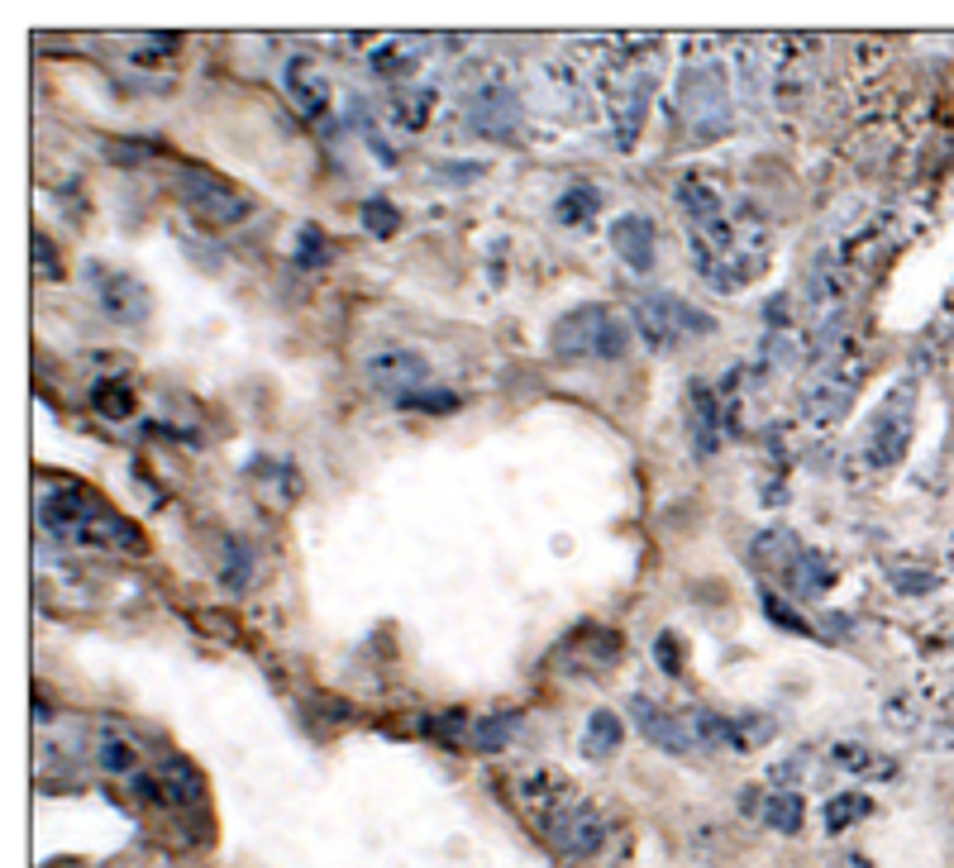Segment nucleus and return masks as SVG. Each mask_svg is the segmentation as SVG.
<instances>
[{"label": "nucleus", "instance_id": "nucleus-1", "mask_svg": "<svg viewBox=\"0 0 954 868\" xmlns=\"http://www.w3.org/2000/svg\"><path fill=\"white\" fill-rule=\"evenodd\" d=\"M630 349V330L626 320L607 305H578L568 311L559 325L549 330V353L554 359H620Z\"/></svg>", "mask_w": 954, "mask_h": 868}, {"label": "nucleus", "instance_id": "nucleus-35", "mask_svg": "<svg viewBox=\"0 0 954 868\" xmlns=\"http://www.w3.org/2000/svg\"><path fill=\"white\" fill-rule=\"evenodd\" d=\"M34 272H39V282H58L62 277V259L53 253V239H34Z\"/></svg>", "mask_w": 954, "mask_h": 868}, {"label": "nucleus", "instance_id": "nucleus-23", "mask_svg": "<svg viewBox=\"0 0 954 868\" xmlns=\"http://www.w3.org/2000/svg\"><path fill=\"white\" fill-rule=\"evenodd\" d=\"M91 406L105 415V421H130L134 415V406H139V396H134V387L130 382H115V377H105V382H95L91 387Z\"/></svg>", "mask_w": 954, "mask_h": 868}, {"label": "nucleus", "instance_id": "nucleus-8", "mask_svg": "<svg viewBox=\"0 0 954 868\" xmlns=\"http://www.w3.org/2000/svg\"><path fill=\"white\" fill-rule=\"evenodd\" d=\"M902 396H906V387H902ZM902 396H887L879 406V415H873V430L864 440V458L873 463V468H893V463L906 454V444H912V411L897 415Z\"/></svg>", "mask_w": 954, "mask_h": 868}, {"label": "nucleus", "instance_id": "nucleus-25", "mask_svg": "<svg viewBox=\"0 0 954 868\" xmlns=\"http://www.w3.org/2000/svg\"><path fill=\"white\" fill-rule=\"evenodd\" d=\"M253 583V549L244 539H225V564H220V587L244 592Z\"/></svg>", "mask_w": 954, "mask_h": 868}, {"label": "nucleus", "instance_id": "nucleus-24", "mask_svg": "<svg viewBox=\"0 0 954 868\" xmlns=\"http://www.w3.org/2000/svg\"><path fill=\"white\" fill-rule=\"evenodd\" d=\"M678 201H682V211L697 220V230H707V224L721 220V201H716V191L702 186L697 176H682L678 182Z\"/></svg>", "mask_w": 954, "mask_h": 868}, {"label": "nucleus", "instance_id": "nucleus-15", "mask_svg": "<svg viewBox=\"0 0 954 868\" xmlns=\"http://www.w3.org/2000/svg\"><path fill=\"white\" fill-rule=\"evenodd\" d=\"M783 587L792 592V597H821V592H831V587H835V568L825 564V558H821L816 549H802V554L788 564Z\"/></svg>", "mask_w": 954, "mask_h": 868}, {"label": "nucleus", "instance_id": "nucleus-12", "mask_svg": "<svg viewBox=\"0 0 954 868\" xmlns=\"http://www.w3.org/2000/svg\"><path fill=\"white\" fill-rule=\"evenodd\" d=\"M468 115H473V130H483V134H491V139H511L516 134V95L506 91V87H483L473 95V105H468Z\"/></svg>", "mask_w": 954, "mask_h": 868}, {"label": "nucleus", "instance_id": "nucleus-5", "mask_svg": "<svg viewBox=\"0 0 954 868\" xmlns=\"http://www.w3.org/2000/svg\"><path fill=\"white\" fill-rule=\"evenodd\" d=\"M91 296L95 305L115 320V325H139V320H149V286H143L139 277H130V272H115V268H101L91 263Z\"/></svg>", "mask_w": 954, "mask_h": 868}, {"label": "nucleus", "instance_id": "nucleus-36", "mask_svg": "<svg viewBox=\"0 0 954 868\" xmlns=\"http://www.w3.org/2000/svg\"><path fill=\"white\" fill-rule=\"evenodd\" d=\"M845 868H873V864H869V859H854V855H850V859H845Z\"/></svg>", "mask_w": 954, "mask_h": 868}, {"label": "nucleus", "instance_id": "nucleus-20", "mask_svg": "<svg viewBox=\"0 0 954 868\" xmlns=\"http://www.w3.org/2000/svg\"><path fill=\"white\" fill-rule=\"evenodd\" d=\"M601 211V196L597 186H568L559 201H554V220L568 224V230H578V224H592Z\"/></svg>", "mask_w": 954, "mask_h": 868}, {"label": "nucleus", "instance_id": "nucleus-4", "mask_svg": "<svg viewBox=\"0 0 954 868\" xmlns=\"http://www.w3.org/2000/svg\"><path fill=\"white\" fill-rule=\"evenodd\" d=\"M682 105L697 124V139H716L730 130V95H725V77L721 68H707V72H688L682 77Z\"/></svg>", "mask_w": 954, "mask_h": 868}, {"label": "nucleus", "instance_id": "nucleus-31", "mask_svg": "<svg viewBox=\"0 0 954 868\" xmlns=\"http://www.w3.org/2000/svg\"><path fill=\"white\" fill-rule=\"evenodd\" d=\"M893 587L902 597H931V592L941 587V577L926 573V568H893Z\"/></svg>", "mask_w": 954, "mask_h": 868}, {"label": "nucleus", "instance_id": "nucleus-19", "mask_svg": "<svg viewBox=\"0 0 954 868\" xmlns=\"http://www.w3.org/2000/svg\"><path fill=\"white\" fill-rule=\"evenodd\" d=\"M802 821H806V807H802V797L792 793V787H773V793L763 797V826H773L783 835H798Z\"/></svg>", "mask_w": 954, "mask_h": 868}, {"label": "nucleus", "instance_id": "nucleus-30", "mask_svg": "<svg viewBox=\"0 0 954 868\" xmlns=\"http://www.w3.org/2000/svg\"><path fill=\"white\" fill-rule=\"evenodd\" d=\"M763 610H769V620L778 625V630H788V635H806V639H811V635H816V630H811V625H806V620L798 616V610H792V606H783V602H778V597H773V592H769V587H763Z\"/></svg>", "mask_w": 954, "mask_h": 868}, {"label": "nucleus", "instance_id": "nucleus-33", "mask_svg": "<svg viewBox=\"0 0 954 868\" xmlns=\"http://www.w3.org/2000/svg\"><path fill=\"white\" fill-rule=\"evenodd\" d=\"M425 730H429V739H444V745H454V739H458V735H468L473 726H468V720L458 716V711H444V716H429V720H425Z\"/></svg>", "mask_w": 954, "mask_h": 868}, {"label": "nucleus", "instance_id": "nucleus-11", "mask_svg": "<svg viewBox=\"0 0 954 868\" xmlns=\"http://www.w3.org/2000/svg\"><path fill=\"white\" fill-rule=\"evenodd\" d=\"M554 845L568 849V855H601L607 849V816H601L597 807H587V801H578V807L568 811V821L559 826V835H554Z\"/></svg>", "mask_w": 954, "mask_h": 868}, {"label": "nucleus", "instance_id": "nucleus-27", "mask_svg": "<svg viewBox=\"0 0 954 868\" xmlns=\"http://www.w3.org/2000/svg\"><path fill=\"white\" fill-rule=\"evenodd\" d=\"M692 415H697V454H711L716 448V401L707 382H692Z\"/></svg>", "mask_w": 954, "mask_h": 868}, {"label": "nucleus", "instance_id": "nucleus-17", "mask_svg": "<svg viewBox=\"0 0 954 868\" xmlns=\"http://www.w3.org/2000/svg\"><path fill=\"white\" fill-rule=\"evenodd\" d=\"M831 759L845 768L850 778H869V783H887V778H897V764L893 759H883V754H873L869 745H835L831 749Z\"/></svg>", "mask_w": 954, "mask_h": 868}, {"label": "nucleus", "instance_id": "nucleus-22", "mask_svg": "<svg viewBox=\"0 0 954 868\" xmlns=\"http://www.w3.org/2000/svg\"><path fill=\"white\" fill-rule=\"evenodd\" d=\"M95 768H101V774L134 778L139 774V749L124 735H101L95 739Z\"/></svg>", "mask_w": 954, "mask_h": 868}, {"label": "nucleus", "instance_id": "nucleus-14", "mask_svg": "<svg viewBox=\"0 0 954 868\" xmlns=\"http://www.w3.org/2000/svg\"><path fill=\"white\" fill-rule=\"evenodd\" d=\"M153 778L163 787V801H172V807H201L205 801V774L191 759H182V754L163 759V768Z\"/></svg>", "mask_w": 954, "mask_h": 868}, {"label": "nucleus", "instance_id": "nucleus-6", "mask_svg": "<svg viewBox=\"0 0 954 868\" xmlns=\"http://www.w3.org/2000/svg\"><path fill=\"white\" fill-rule=\"evenodd\" d=\"M859 373L864 367H854V363H845V367H825V373L811 382L806 387V396H802V406H806V421L811 425H835V421H845V411H850V401H854V382H859Z\"/></svg>", "mask_w": 954, "mask_h": 868}, {"label": "nucleus", "instance_id": "nucleus-32", "mask_svg": "<svg viewBox=\"0 0 954 868\" xmlns=\"http://www.w3.org/2000/svg\"><path fill=\"white\" fill-rule=\"evenodd\" d=\"M329 259V244L321 239V230H315V224H306V230H301V249H296V263L301 268H321Z\"/></svg>", "mask_w": 954, "mask_h": 868}, {"label": "nucleus", "instance_id": "nucleus-26", "mask_svg": "<svg viewBox=\"0 0 954 868\" xmlns=\"http://www.w3.org/2000/svg\"><path fill=\"white\" fill-rule=\"evenodd\" d=\"M654 301L663 305V315L673 320V330H678V334H711V330H716V320H711L707 311H697V305H688V301H682V296L654 292Z\"/></svg>", "mask_w": 954, "mask_h": 868}, {"label": "nucleus", "instance_id": "nucleus-3", "mask_svg": "<svg viewBox=\"0 0 954 868\" xmlns=\"http://www.w3.org/2000/svg\"><path fill=\"white\" fill-rule=\"evenodd\" d=\"M177 196L191 215L201 224H211V230H230V224L248 220L253 215V201L244 196L238 186H230L225 176L205 172V168H182L177 172Z\"/></svg>", "mask_w": 954, "mask_h": 868}, {"label": "nucleus", "instance_id": "nucleus-28", "mask_svg": "<svg viewBox=\"0 0 954 868\" xmlns=\"http://www.w3.org/2000/svg\"><path fill=\"white\" fill-rule=\"evenodd\" d=\"M358 220H363V230H368L373 239H392L396 230H402V211H396L387 196H368V201H363Z\"/></svg>", "mask_w": 954, "mask_h": 868}, {"label": "nucleus", "instance_id": "nucleus-7", "mask_svg": "<svg viewBox=\"0 0 954 868\" xmlns=\"http://www.w3.org/2000/svg\"><path fill=\"white\" fill-rule=\"evenodd\" d=\"M630 720H635V730L663 754H692V745H697L688 720L673 716L668 706H659L654 697H645V693H630Z\"/></svg>", "mask_w": 954, "mask_h": 868}, {"label": "nucleus", "instance_id": "nucleus-34", "mask_svg": "<svg viewBox=\"0 0 954 868\" xmlns=\"http://www.w3.org/2000/svg\"><path fill=\"white\" fill-rule=\"evenodd\" d=\"M654 658H659V668L668 673V678H678V673H682V639L673 630H663L654 639Z\"/></svg>", "mask_w": 954, "mask_h": 868}, {"label": "nucleus", "instance_id": "nucleus-13", "mask_svg": "<svg viewBox=\"0 0 954 868\" xmlns=\"http://www.w3.org/2000/svg\"><path fill=\"white\" fill-rule=\"evenodd\" d=\"M282 82H286V91H292V101H296L301 110H306V115H321V110L329 105V82H325V72L315 68V62H311L306 53L286 58Z\"/></svg>", "mask_w": 954, "mask_h": 868}, {"label": "nucleus", "instance_id": "nucleus-29", "mask_svg": "<svg viewBox=\"0 0 954 868\" xmlns=\"http://www.w3.org/2000/svg\"><path fill=\"white\" fill-rule=\"evenodd\" d=\"M396 406H402V411H425V415H449V411H458V392H449V387H425V392L396 396Z\"/></svg>", "mask_w": 954, "mask_h": 868}, {"label": "nucleus", "instance_id": "nucleus-10", "mask_svg": "<svg viewBox=\"0 0 954 868\" xmlns=\"http://www.w3.org/2000/svg\"><path fill=\"white\" fill-rule=\"evenodd\" d=\"M611 244H616L620 263H626L630 272H649V268H654V253H659V244H654V220L640 215V211L620 215V220L611 224Z\"/></svg>", "mask_w": 954, "mask_h": 868}, {"label": "nucleus", "instance_id": "nucleus-9", "mask_svg": "<svg viewBox=\"0 0 954 868\" xmlns=\"http://www.w3.org/2000/svg\"><path fill=\"white\" fill-rule=\"evenodd\" d=\"M363 377H368L377 392H387V396H406L429 377V363L420 359V353H410V349H382V353H368Z\"/></svg>", "mask_w": 954, "mask_h": 868}, {"label": "nucleus", "instance_id": "nucleus-16", "mask_svg": "<svg viewBox=\"0 0 954 868\" xmlns=\"http://www.w3.org/2000/svg\"><path fill=\"white\" fill-rule=\"evenodd\" d=\"M620 745H626V720H620L611 706H597L582 726V754L587 759H611Z\"/></svg>", "mask_w": 954, "mask_h": 868}, {"label": "nucleus", "instance_id": "nucleus-18", "mask_svg": "<svg viewBox=\"0 0 954 868\" xmlns=\"http://www.w3.org/2000/svg\"><path fill=\"white\" fill-rule=\"evenodd\" d=\"M520 726H525V716H520V711L483 716V720H473L468 745H473V749H483V754H497V749H506V745H511V739L520 735Z\"/></svg>", "mask_w": 954, "mask_h": 868}, {"label": "nucleus", "instance_id": "nucleus-2", "mask_svg": "<svg viewBox=\"0 0 954 868\" xmlns=\"http://www.w3.org/2000/svg\"><path fill=\"white\" fill-rule=\"evenodd\" d=\"M105 516H110V506H105L91 487H82V482H72V477L43 482V492H39V525H43L53 539H62V544H82L87 529H91L95 521H105Z\"/></svg>", "mask_w": 954, "mask_h": 868}, {"label": "nucleus", "instance_id": "nucleus-21", "mask_svg": "<svg viewBox=\"0 0 954 868\" xmlns=\"http://www.w3.org/2000/svg\"><path fill=\"white\" fill-rule=\"evenodd\" d=\"M869 811H873V801L864 793H835L831 801H825V811H821V826H825V835H840V830L864 821Z\"/></svg>", "mask_w": 954, "mask_h": 868}]
</instances>
